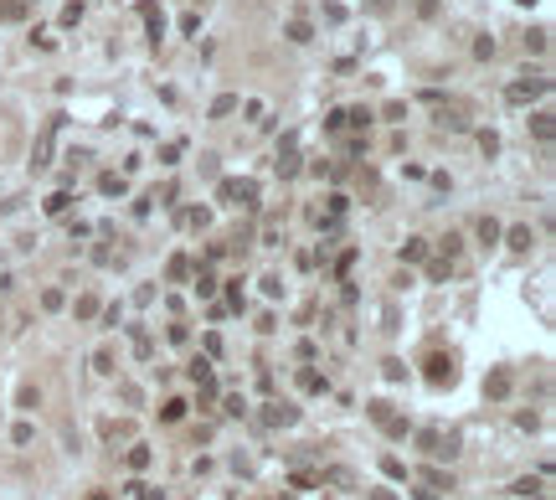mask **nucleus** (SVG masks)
<instances>
[{"instance_id":"nucleus-1","label":"nucleus","mask_w":556,"mask_h":500,"mask_svg":"<svg viewBox=\"0 0 556 500\" xmlns=\"http://www.w3.org/2000/svg\"><path fill=\"white\" fill-rule=\"evenodd\" d=\"M417 444H422L433 459H454V449H458V439H454V433H443V428H422Z\"/></svg>"},{"instance_id":"nucleus-2","label":"nucleus","mask_w":556,"mask_h":500,"mask_svg":"<svg viewBox=\"0 0 556 500\" xmlns=\"http://www.w3.org/2000/svg\"><path fill=\"white\" fill-rule=\"evenodd\" d=\"M217 196L232 202V206H258V181H222Z\"/></svg>"},{"instance_id":"nucleus-3","label":"nucleus","mask_w":556,"mask_h":500,"mask_svg":"<svg viewBox=\"0 0 556 500\" xmlns=\"http://www.w3.org/2000/svg\"><path fill=\"white\" fill-rule=\"evenodd\" d=\"M258 423L263 428H288V423H299V407H288V402H268L258 413Z\"/></svg>"},{"instance_id":"nucleus-4","label":"nucleus","mask_w":556,"mask_h":500,"mask_svg":"<svg viewBox=\"0 0 556 500\" xmlns=\"http://www.w3.org/2000/svg\"><path fill=\"white\" fill-rule=\"evenodd\" d=\"M541 93H546V77H531V83H510V88H505L510 103H531V98H541Z\"/></svg>"},{"instance_id":"nucleus-5","label":"nucleus","mask_w":556,"mask_h":500,"mask_svg":"<svg viewBox=\"0 0 556 500\" xmlns=\"http://www.w3.org/2000/svg\"><path fill=\"white\" fill-rule=\"evenodd\" d=\"M428 381H433V387L454 381V361H448V356H428Z\"/></svg>"},{"instance_id":"nucleus-6","label":"nucleus","mask_w":556,"mask_h":500,"mask_svg":"<svg viewBox=\"0 0 556 500\" xmlns=\"http://www.w3.org/2000/svg\"><path fill=\"white\" fill-rule=\"evenodd\" d=\"M484 392H489V397H510V372H489V381H484Z\"/></svg>"},{"instance_id":"nucleus-7","label":"nucleus","mask_w":556,"mask_h":500,"mask_svg":"<svg viewBox=\"0 0 556 500\" xmlns=\"http://www.w3.org/2000/svg\"><path fill=\"white\" fill-rule=\"evenodd\" d=\"M150 449H144V444H134V449H129V469H134V475H144V469H150Z\"/></svg>"},{"instance_id":"nucleus-8","label":"nucleus","mask_w":556,"mask_h":500,"mask_svg":"<svg viewBox=\"0 0 556 500\" xmlns=\"http://www.w3.org/2000/svg\"><path fill=\"white\" fill-rule=\"evenodd\" d=\"M299 387H304V392H325V377L314 372V366H304V372H299Z\"/></svg>"},{"instance_id":"nucleus-9","label":"nucleus","mask_w":556,"mask_h":500,"mask_svg":"<svg viewBox=\"0 0 556 500\" xmlns=\"http://www.w3.org/2000/svg\"><path fill=\"white\" fill-rule=\"evenodd\" d=\"M160 418H165V423H180V418H185V402H180V397H170V402L160 407Z\"/></svg>"},{"instance_id":"nucleus-10","label":"nucleus","mask_w":556,"mask_h":500,"mask_svg":"<svg viewBox=\"0 0 556 500\" xmlns=\"http://www.w3.org/2000/svg\"><path fill=\"white\" fill-rule=\"evenodd\" d=\"M232 109H237V98H232V93H222L217 103H211V119H227Z\"/></svg>"},{"instance_id":"nucleus-11","label":"nucleus","mask_w":556,"mask_h":500,"mask_svg":"<svg viewBox=\"0 0 556 500\" xmlns=\"http://www.w3.org/2000/svg\"><path fill=\"white\" fill-rule=\"evenodd\" d=\"M422 485H428V490H454V480L438 475V469H428V475H422Z\"/></svg>"},{"instance_id":"nucleus-12","label":"nucleus","mask_w":556,"mask_h":500,"mask_svg":"<svg viewBox=\"0 0 556 500\" xmlns=\"http://www.w3.org/2000/svg\"><path fill=\"white\" fill-rule=\"evenodd\" d=\"M98 191H103V196H124V176H103Z\"/></svg>"},{"instance_id":"nucleus-13","label":"nucleus","mask_w":556,"mask_h":500,"mask_svg":"<svg viewBox=\"0 0 556 500\" xmlns=\"http://www.w3.org/2000/svg\"><path fill=\"white\" fill-rule=\"evenodd\" d=\"M422 253H428V243H422V238H407V248H402V258H407V263H417Z\"/></svg>"},{"instance_id":"nucleus-14","label":"nucleus","mask_w":556,"mask_h":500,"mask_svg":"<svg viewBox=\"0 0 556 500\" xmlns=\"http://www.w3.org/2000/svg\"><path fill=\"white\" fill-rule=\"evenodd\" d=\"M438 124H448V129H469V119H463L458 109H443V114H438Z\"/></svg>"},{"instance_id":"nucleus-15","label":"nucleus","mask_w":556,"mask_h":500,"mask_svg":"<svg viewBox=\"0 0 556 500\" xmlns=\"http://www.w3.org/2000/svg\"><path fill=\"white\" fill-rule=\"evenodd\" d=\"M68 206H72V196H68V191H57V196H52V202H47V212H52V217H62V212H68Z\"/></svg>"},{"instance_id":"nucleus-16","label":"nucleus","mask_w":556,"mask_h":500,"mask_svg":"<svg viewBox=\"0 0 556 500\" xmlns=\"http://www.w3.org/2000/svg\"><path fill=\"white\" fill-rule=\"evenodd\" d=\"M510 248H515V253H525V248H531V232H525V227H510Z\"/></svg>"},{"instance_id":"nucleus-17","label":"nucleus","mask_w":556,"mask_h":500,"mask_svg":"<svg viewBox=\"0 0 556 500\" xmlns=\"http://www.w3.org/2000/svg\"><path fill=\"white\" fill-rule=\"evenodd\" d=\"M515 495H541V500H546V490H541V480H515Z\"/></svg>"},{"instance_id":"nucleus-18","label":"nucleus","mask_w":556,"mask_h":500,"mask_svg":"<svg viewBox=\"0 0 556 500\" xmlns=\"http://www.w3.org/2000/svg\"><path fill=\"white\" fill-rule=\"evenodd\" d=\"M381 428H387L392 439H407V418H396V413H392V418H387V423H381Z\"/></svg>"},{"instance_id":"nucleus-19","label":"nucleus","mask_w":556,"mask_h":500,"mask_svg":"<svg viewBox=\"0 0 556 500\" xmlns=\"http://www.w3.org/2000/svg\"><path fill=\"white\" fill-rule=\"evenodd\" d=\"M288 42H309V21H288Z\"/></svg>"},{"instance_id":"nucleus-20","label":"nucleus","mask_w":556,"mask_h":500,"mask_svg":"<svg viewBox=\"0 0 556 500\" xmlns=\"http://www.w3.org/2000/svg\"><path fill=\"white\" fill-rule=\"evenodd\" d=\"M93 372L109 377V372H114V351H98V356H93Z\"/></svg>"},{"instance_id":"nucleus-21","label":"nucleus","mask_w":556,"mask_h":500,"mask_svg":"<svg viewBox=\"0 0 556 500\" xmlns=\"http://www.w3.org/2000/svg\"><path fill=\"white\" fill-rule=\"evenodd\" d=\"M479 238H484V243H495V238H500V222H495V217H484V222H479Z\"/></svg>"},{"instance_id":"nucleus-22","label":"nucleus","mask_w":556,"mask_h":500,"mask_svg":"<svg viewBox=\"0 0 556 500\" xmlns=\"http://www.w3.org/2000/svg\"><path fill=\"white\" fill-rule=\"evenodd\" d=\"M196 289H201V294H211V289H217V279H211V268H196Z\"/></svg>"},{"instance_id":"nucleus-23","label":"nucleus","mask_w":556,"mask_h":500,"mask_svg":"<svg viewBox=\"0 0 556 500\" xmlns=\"http://www.w3.org/2000/svg\"><path fill=\"white\" fill-rule=\"evenodd\" d=\"M0 16H10V21L26 16V0H6V6H0Z\"/></svg>"},{"instance_id":"nucleus-24","label":"nucleus","mask_w":556,"mask_h":500,"mask_svg":"<svg viewBox=\"0 0 556 500\" xmlns=\"http://www.w3.org/2000/svg\"><path fill=\"white\" fill-rule=\"evenodd\" d=\"M536 139H551V114H536Z\"/></svg>"},{"instance_id":"nucleus-25","label":"nucleus","mask_w":556,"mask_h":500,"mask_svg":"<svg viewBox=\"0 0 556 500\" xmlns=\"http://www.w3.org/2000/svg\"><path fill=\"white\" fill-rule=\"evenodd\" d=\"M31 433H36L31 423H16V428H10V439H16V444H31Z\"/></svg>"},{"instance_id":"nucleus-26","label":"nucleus","mask_w":556,"mask_h":500,"mask_svg":"<svg viewBox=\"0 0 556 500\" xmlns=\"http://www.w3.org/2000/svg\"><path fill=\"white\" fill-rule=\"evenodd\" d=\"M371 500H396V495H392V490H376V495H371Z\"/></svg>"},{"instance_id":"nucleus-27","label":"nucleus","mask_w":556,"mask_h":500,"mask_svg":"<svg viewBox=\"0 0 556 500\" xmlns=\"http://www.w3.org/2000/svg\"><path fill=\"white\" fill-rule=\"evenodd\" d=\"M88 500H114V495H103V490H98V495H88Z\"/></svg>"}]
</instances>
